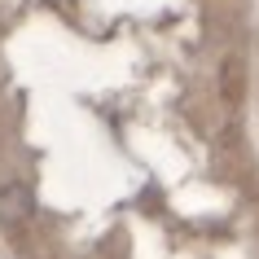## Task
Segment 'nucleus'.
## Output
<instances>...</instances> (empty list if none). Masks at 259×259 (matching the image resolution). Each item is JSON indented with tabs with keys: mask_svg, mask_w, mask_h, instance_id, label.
I'll list each match as a JSON object with an SVG mask.
<instances>
[{
	"mask_svg": "<svg viewBox=\"0 0 259 259\" xmlns=\"http://www.w3.org/2000/svg\"><path fill=\"white\" fill-rule=\"evenodd\" d=\"M35 215V193L22 185V180H5L0 185V224L5 229H18Z\"/></svg>",
	"mask_w": 259,
	"mask_h": 259,
	"instance_id": "obj_1",
	"label": "nucleus"
}]
</instances>
